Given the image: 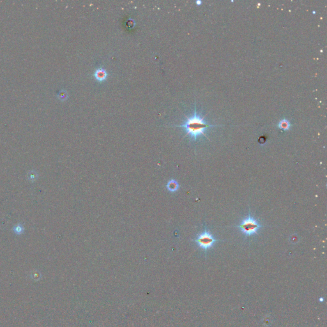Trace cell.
<instances>
[{
  "instance_id": "5",
  "label": "cell",
  "mask_w": 327,
  "mask_h": 327,
  "mask_svg": "<svg viewBox=\"0 0 327 327\" xmlns=\"http://www.w3.org/2000/svg\"><path fill=\"white\" fill-rule=\"evenodd\" d=\"M277 126L280 129L284 130V131H287L290 129L291 123L287 119L284 118L279 122Z\"/></svg>"
},
{
  "instance_id": "8",
  "label": "cell",
  "mask_w": 327,
  "mask_h": 327,
  "mask_svg": "<svg viewBox=\"0 0 327 327\" xmlns=\"http://www.w3.org/2000/svg\"><path fill=\"white\" fill-rule=\"evenodd\" d=\"M37 178H38V174L37 172L30 171V172H29L28 174V178L30 181H34L35 180H37Z\"/></svg>"
},
{
  "instance_id": "4",
  "label": "cell",
  "mask_w": 327,
  "mask_h": 327,
  "mask_svg": "<svg viewBox=\"0 0 327 327\" xmlns=\"http://www.w3.org/2000/svg\"><path fill=\"white\" fill-rule=\"evenodd\" d=\"M108 76L107 72L106 69L102 67H100L97 69L93 74V76L99 82H102L107 79Z\"/></svg>"
},
{
  "instance_id": "9",
  "label": "cell",
  "mask_w": 327,
  "mask_h": 327,
  "mask_svg": "<svg viewBox=\"0 0 327 327\" xmlns=\"http://www.w3.org/2000/svg\"><path fill=\"white\" fill-rule=\"evenodd\" d=\"M196 3H197L198 5H200L201 3V1H197V2H196Z\"/></svg>"
},
{
  "instance_id": "3",
  "label": "cell",
  "mask_w": 327,
  "mask_h": 327,
  "mask_svg": "<svg viewBox=\"0 0 327 327\" xmlns=\"http://www.w3.org/2000/svg\"><path fill=\"white\" fill-rule=\"evenodd\" d=\"M193 241L197 243L199 247L206 251L212 247L217 240H215L209 232L205 230Z\"/></svg>"
},
{
  "instance_id": "1",
  "label": "cell",
  "mask_w": 327,
  "mask_h": 327,
  "mask_svg": "<svg viewBox=\"0 0 327 327\" xmlns=\"http://www.w3.org/2000/svg\"><path fill=\"white\" fill-rule=\"evenodd\" d=\"M216 126L208 124L205 120V116H201L197 113L195 106L193 114L191 116H187L186 120L182 124L176 127L183 128L186 132V136H190L193 140L196 141L200 136H205L208 139L205 134V130L209 127Z\"/></svg>"
},
{
  "instance_id": "7",
  "label": "cell",
  "mask_w": 327,
  "mask_h": 327,
  "mask_svg": "<svg viewBox=\"0 0 327 327\" xmlns=\"http://www.w3.org/2000/svg\"><path fill=\"white\" fill-rule=\"evenodd\" d=\"M12 229H13V231L14 233H15L17 235H23L24 232V231H25V228H24L23 225L21 223L17 224L16 226H13Z\"/></svg>"
},
{
  "instance_id": "2",
  "label": "cell",
  "mask_w": 327,
  "mask_h": 327,
  "mask_svg": "<svg viewBox=\"0 0 327 327\" xmlns=\"http://www.w3.org/2000/svg\"><path fill=\"white\" fill-rule=\"evenodd\" d=\"M243 233L247 236H252L258 233V230L261 228L260 224L252 217L250 215L243 220L242 223L237 226Z\"/></svg>"
},
{
  "instance_id": "6",
  "label": "cell",
  "mask_w": 327,
  "mask_h": 327,
  "mask_svg": "<svg viewBox=\"0 0 327 327\" xmlns=\"http://www.w3.org/2000/svg\"><path fill=\"white\" fill-rule=\"evenodd\" d=\"M178 188H179L178 183L174 180H170L168 183V184H167V188H168V191L172 192H176L177 191H178Z\"/></svg>"
}]
</instances>
